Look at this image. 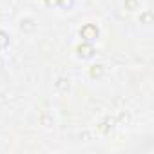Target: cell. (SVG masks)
I'll return each instance as SVG.
<instances>
[{
  "label": "cell",
  "mask_w": 154,
  "mask_h": 154,
  "mask_svg": "<svg viewBox=\"0 0 154 154\" xmlns=\"http://www.w3.org/2000/svg\"><path fill=\"white\" fill-rule=\"evenodd\" d=\"M80 35H82L85 40H93V38H96L98 31H96V27H94V26H91V24H89V26H85V27L80 31Z\"/></svg>",
  "instance_id": "6da1fadb"
},
{
  "label": "cell",
  "mask_w": 154,
  "mask_h": 154,
  "mask_svg": "<svg viewBox=\"0 0 154 154\" xmlns=\"http://www.w3.org/2000/svg\"><path fill=\"white\" fill-rule=\"evenodd\" d=\"M91 74H93V76H100V74H102V67H100V65H93Z\"/></svg>",
  "instance_id": "277c9868"
},
{
  "label": "cell",
  "mask_w": 154,
  "mask_h": 154,
  "mask_svg": "<svg viewBox=\"0 0 154 154\" xmlns=\"http://www.w3.org/2000/svg\"><path fill=\"white\" fill-rule=\"evenodd\" d=\"M8 45V35L0 31V47H6Z\"/></svg>",
  "instance_id": "3957f363"
},
{
  "label": "cell",
  "mask_w": 154,
  "mask_h": 154,
  "mask_svg": "<svg viewBox=\"0 0 154 154\" xmlns=\"http://www.w3.org/2000/svg\"><path fill=\"white\" fill-rule=\"evenodd\" d=\"M78 51H80V54L85 56V58H89V56L93 54V47H91V45H80Z\"/></svg>",
  "instance_id": "7a4b0ae2"
}]
</instances>
